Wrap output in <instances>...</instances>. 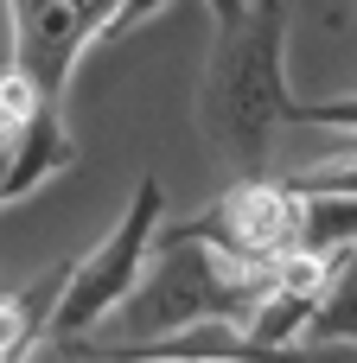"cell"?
<instances>
[{
    "mask_svg": "<svg viewBox=\"0 0 357 363\" xmlns=\"http://www.w3.org/2000/svg\"><path fill=\"white\" fill-rule=\"evenodd\" d=\"M70 166H77V134H70V121H64V96H38V108L26 115V128H19L13 147H6L0 204L45 191V185H51L57 172H70Z\"/></svg>",
    "mask_w": 357,
    "mask_h": 363,
    "instance_id": "6",
    "label": "cell"
},
{
    "mask_svg": "<svg viewBox=\"0 0 357 363\" xmlns=\"http://www.w3.org/2000/svg\"><path fill=\"white\" fill-rule=\"evenodd\" d=\"M172 0H115V13H109V32L102 38H121V32H134V26H147L153 13H166Z\"/></svg>",
    "mask_w": 357,
    "mask_h": 363,
    "instance_id": "11",
    "label": "cell"
},
{
    "mask_svg": "<svg viewBox=\"0 0 357 363\" xmlns=\"http://www.w3.org/2000/svg\"><path fill=\"white\" fill-rule=\"evenodd\" d=\"M287 128H326V134H357V89L351 96H319V102H287Z\"/></svg>",
    "mask_w": 357,
    "mask_h": 363,
    "instance_id": "10",
    "label": "cell"
},
{
    "mask_svg": "<svg viewBox=\"0 0 357 363\" xmlns=\"http://www.w3.org/2000/svg\"><path fill=\"white\" fill-rule=\"evenodd\" d=\"M204 13H211V32H224V26H236L249 13V0H204Z\"/></svg>",
    "mask_w": 357,
    "mask_h": 363,
    "instance_id": "12",
    "label": "cell"
},
{
    "mask_svg": "<svg viewBox=\"0 0 357 363\" xmlns=\"http://www.w3.org/2000/svg\"><path fill=\"white\" fill-rule=\"evenodd\" d=\"M160 223H166V185H160V172H141V179H134V198H128L121 217H115V230H109L89 255L64 262V294H57L51 332H45L51 351L89 345V332H96V325L121 306V294L134 287V274H141V262H147Z\"/></svg>",
    "mask_w": 357,
    "mask_h": 363,
    "instance_id": "3",
    "label": "cell"
},
{
    "mask_svg": "<svg viewBox=\"0 0 357 363\" xmlns=\"http://www.w3.org/2000/svg\"><path fill=\"white\" fill-rule=\"evenodd\" d=\"M357 242V198L345 191H300V255L339 262Z\"/></svg>",
    "mask_w": 357,
    "mask_h": 363,
    "instance_id": "8",
    "label": "cell"
},
{
    "mask_svg": "<svg viewBox=\"0 0 357 363\" xmlns=\"http://www.w3.org/2000/svg\"><path fill=\"white\" fill-rule=\"evenodd\" d=\"M115 0H6L13 70L38 83V96H64L77 64L102 45Z\"/></svg>",
    "mask_w": 357,
    "mask_h": 363,
    "instance_id": "5",
    "label": "cell"
},
{
    "mask_svg": "<svg viewBox=\"0 0 357 363\" xmlns=\"http://www.w3.org/2000/svg\"><path fill=\"white\" fill-rule=\"evenodd\" d=\"M6 147H13V140H0V185H6Z\"/></svg>",
    "mask_w": 357,
    "mask_h": 363,
    "instance_id": "13",
    "label": "cell"
},
{
    "mask_svg": "<svg viewBox=\"0 0 357 363\" xmlns=\"http://www.w3.org/2000/svg\"><path fill=\"white\" fill-rule=\"evenodd\" d=\"M287 0H249L236 26L211 38L198 83V128L236 172H268V147L287 128Z\"/></svg>",
    "mask_w": 357,
    "mask_h": 363,
    "instance_id": "1",
    "label": "cell"
},
{
    "mask_svg": "<svg viewBox=\"0 0 357 363\" xmlns=\"http://www.w3.org/2000/svg\"><path fill=\"white\" fill-rule=\"evenodd\" d=\"M179 236H198L211 249H224L243 268H281L300 249V191L287 179L268 172H243L224 198H211L192 223H166Z\"/></svg>",
    "mask_w": 357,
    "mask_h": 363,
    "instance_id": "4",
    "label": "cell"
},
{
    "mask_svg": "<svg viewBox=\"0 0 357 363\" xmlns=\"http://www.w3.org/2000/svg\"><path fill=\"white\" fill-rule=\"evenodd\" d=\"M300 345H319V351L351 345L357 351V242L332 262V274H326V287H319V306H313Z\"/></svg>",
    "mask_w": 357,
    "mask_h": 363,
    "instance_id": "7",
    "label": "cell"
},
{
    "mask_svg": "<svg viewBox=\"0 0 357 363\" xmlns=\"http://www.w3.org/2000/svg\"><path fill=\"white\" fill-rule=\"evenodd\" d=\"M249 338H243V319H192L179 332H160L147 345H134V357H243Z\"/></svg>",
    "mask_w": 357,
    "mask_h": 363,
    "instance_id": "9",
    "label": "cell"
},
{
    "mask_svg": "<svg viewBox=\"0 0 357 363\" xmlns=\"http://www.w3.org/2000/svg\"><path fill=\"white\" fill-rule=\"evenodd\" d=\"M275 268H243L230 262L224 249L198 242V236H179V230H153V249L134 274V287L121 294V306L102 319L115 325V351H134L160 332H179L192 319H243L249 300L268 287Z\"/></svg>",
    "mask_w": 357,
    "mask_h": 363,
    "instance_id": "2",
    "label": "cell"
}]
</instances>
